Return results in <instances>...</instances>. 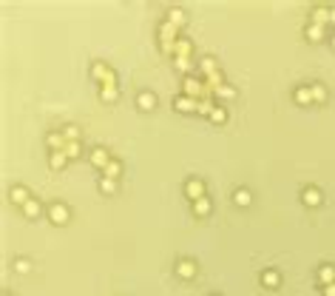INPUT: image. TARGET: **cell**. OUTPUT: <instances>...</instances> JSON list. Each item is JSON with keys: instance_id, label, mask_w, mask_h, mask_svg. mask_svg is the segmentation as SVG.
I'll list each match as a JSON object with an SVG mask.
<instances>
[{"instance_id": "6da1fadb", "label": "cell", "mask_w": 335, "mask_h": 296, "mask_svg": "<svg viewBox=\"0 0 335 296\" xmlns=\"http://www.w3.org/2000/svg\"><path fill=\"white\" fill-rule=\"evenodd\" d=\"M91 77L100 83V86H116L114 68H108V63H103V60H94L91 63Z\"/></svg>"}, {"instance_id": "7a4b0ae2", "label": "cell", "mask_w": 335, "mask_h": 296, "mask_svg": "<svg viewBox=\"0 0 335 296\" xmlns=\"http://www.w3.org/2000/svg\"><path fill=\"white\" fill-rule=\"evenodd\" d=\"M68 205H63V202H54V205H49V219L54 222V225H63V222H68Z\"/></svg>"}, {"instance_id": "3957f363", "label": "cell", "mask_w": 335, "mask_h": 296, "mask_svg": "<svg viewBox=\"0 0 335 296\" xmlns=\"http://www.w3.org/2000/svg\"><path fill=\"white\" fill-rule=\"evenodd\" d=\"M9 199H12L14 205H20V208H23V205L31 199V194H29V188H26V185H12V188H9Z\"/></svg>"}, {"instance_id": "277c9868", "label": "cell", "mask_w": 335, "mask_h": 296, "mask_svg": "<svg viewBox=\"0 0 335 296\" xmlns=\"http://www.w3.org/2000/svg\"><path fill=\"white\" fill-rule=\"evenodd\" d=\"M185 194H188L193 202H196V199H202V197H205V182L196 179V177H190L188 182H185Z\"/></svg>"}, {"instance_id": "5b68a950", "label": "cell", "mask_w": 335, "mask_h": 296, "mask_svg": "<svg viewBox=\"0 0 335 296\" xmlns=\"http://www.w3.org/2000/svg\"><path fill=\"white\" fill-rule=\"evenodd\" d=\"M46 145H49V151H66L68 140L63 131H51V134H46Z\"/></svg>"}, {"instance_id": "8992f818", "label": "cell", "mask_w": 335, "mask_h": 296, "mask_svg": "<svg viewBox=\"0 0 335 296\" xmlns=\"http://www.w3.org/2000/svg\"><path fill=\"white\" fill-rule=\"evenodd\" d=\"M111 160H114V157H111V154H108V148H103V145H97V148L91 151V165L103 168V171L108 168V162H111Z\"/></svg>"}, {"instance_id": "52a82bcc", "label": "cell", "mask_w": 335, "mask_h": 296, "mask_svg": "<svg viewBox=\"0 0 335 296\" xmlns=\"http://www.w3.org/2000/svg\"><path fill=\"white\" fill-rule=\"evenodd\" d=\"M173 108H179V111H196V108H199V100L188 97V94H176V97H173Z\"/></svg>"}, {"instance_id": "ba28073f", "label": "cell", "mask_w": 335, "mask_h": 296, "mask_svg": "<svg viewBox=\"0 0 335 296\" xmlns=\"http://www.w3.org/2000/svg\"><path fill=\"white\" fill-rule=\"evenodd\" d=\"M173 57H193V43H190L188 37L179 34V40L173 43Z\"/></svg>"}, {"instance_id": "9c48e42d", "label": "cell", "mask_w": 335, "mask_h": 296, "mask_svg": "<svg viewBox=\"0 0 335 296\" xmlns=\"http://www.w3.org/2000/svg\"><path fill=\"white\" fill-rule=\"evenodd\" d=\"M196 68H199V74H202V77H207V74L219 71V66H216V57H210V54L199 57V63H196Z\"/></svg>"}, {"instance_id": "30bf717a", "label": "cell", "mask_w": 335, "mask_h": 296, "mask_svg": "<svg viewBox=\"0 0 335 296\" xmlns=\"http://www.w3.org/2000/svg\"><path fill=\"white\" fill-rule=\"evenodd\" d=\"M176 273L182 279H193L196 276V262H193V259H179V262H176Z\"/></svg>"}, {"instance_id": "8fae6325", "label": "cell", "mask_w": 335, "mask_h": 296, "mask_svg": "<svg viewBox=\"0 0 335 296\" xmlns=\"http://www.w3.org/2000/svg\"><path fill=\"white\" fill-rule=\"evenodd\" d=\"M136 105H140L142 111L156 108V94H153V91H140V94H136Z\"/></svg>"}, {"instance_id": "7c38bea8", "label": "cell", "mask_w": 335, "mask_h": 296, "mask_svg": "<svg viewBox=\"0 0 335 296\" xmlns=\"http://www.w3.org/2000/svg\"><path fill=\"white\" fill-rule=\"evenodd\" d=\"M310 23L327 26V23H329V9H327V6H316V9L310 12Z\"/></svg>"}, {"instance_id": "4fadbf2b", "label": "cell", "mask_w": 335, "mask_h": 296, "mask_svg": "<svg viewBox=\"0 0 335 296\" xmlns=\"http://www.w3.org/2000/svg\"><path fill=\"white\" fill-rule=\"evenodd\" d=\"M301 199H304V205H321V191H318V188H304V191H301Z\"/></svg>"}, {"instance_id": "5bb4252c", "label": "cell", "mask_w": 335, "mask_h": 296, "mask_svg": "<svg viewBox=\"0 0 335 296\" xmlns=\"http://www.w3.org/2000/svg\"><path fill=\"white\" fill-rule=\"evenodd\" d=\"M292 97H295L299 105H307V103H312V88L310 86H299L295 91H292Z\"/></svg>"}, {"instance_id": "9a60e30c", "label": "cell", "mask_w": 335, "mask_h": 296, "mask_svg": "<svg viewBox=\"0 0 335 296\" xmlns=\"http://www.w3.org/2000/svg\"><path fill=\"white\" fill-rule=\"evenodd\" d=\"M318 282H321V285H332L335 282V265H321V268H318Z\"/></svg>"}, {"instance_id": "2e32d148", "label": "cell", "mask_w": 335, "mask_h": 296, "mask_svg": "<svg viewBox=\"0 0 335 296\" xmlns=\"http://www.w3.org/2000/svg\"><path fill=\"white\" fill-rule=\"evenodd\" d=\"M68 162V154L66 151H49V165L51 168H63Z\"/></svg>"}, {"instance_id": "e0dca14e", "label": "cell", "mask_w": 335, "mask_h": 296, "mask_svg": "<svg viewBox=\"0 0 335 296\" xmlns=\"http://www.w3.org/2000/svg\"><path fill=\"white\" fill-rule=\"evenodd\" d=\"M168 23H171V26H176V29H179V26L185 23V12H182V9H179V6L168 9Z\"/></svg>"}, {"instance_id": "ac0fdd59", "label": "cell", "mask_w": 335, "mask_h": 296, "mask_svg": "<svg viewBox=\"0 0 335 296\" xmlns=\"http://www.w3.org/2000/svg\"><path fill=\"white\" fill-rule=\"evenodd\" d=\"M304 34H307V40H316V43H318V40H324V26L310 23V26L304 29Z\"/></svg>"}, {"instance_id": "d6986e66", "label": "cell", "mask_w": 335, "mask_h": 296, "mask_svg": "<svg viewBox=\"0 0 335 296\" xmlns=\"http://www.w3.org/2000/svg\"><path fill=\"white\" fill-rule=\"evenodd\" d=\"M210 205H213V202H210L207 197L196 199V202H193V214L196 216H207V214H210Z\"/></svg>"}, {"instance_id": "ffe728a7", "label": "cell", "mask_w": 335, "mask_h": 296, "mask_svg": "<svg viewBox=\"0 0 335 296\" xmlns=\"http://www.w3.org/2000/svg\"><path fill=\"white\" fill-rule=\"evenodd\" d=\"M279 282H281L279 271H264L262 273V285H267V288H279Z\"/></svg>"}, {"instance_id": "44dd1931", "label": "cell", "mask_w": 335, "mask_h": 296, "mask_svg": "<svg viewBox=\"0 0 335 296\" xmlns=\"http://www.w3.org/2000/svg\"><path fill=\"white\" fill-rule=\"evenodd\" d=\"M40 211H43V205L37 202V199H34V197H31V199H29V202H26V205H23V214H26V216H40Z\"/></svg>"}, {"instance_id": "7402d4cb", "label": "cell", "mask_w": 335, "mask_h": 296, "mask_svg": "<svg viewBox=\"0 0 335 296\" xmlns=\"http://www.w3.org/2000/svg\"><path fill=\"white\" fill-rule=\"evenodd\" d=\"M250 199H253V197H250L247 188H236V191H233V202H236V205H250Z\"/></svg>"}, {"instance_id": "603a6c76", "label": "cell", "mask_w": 335, "mask_h": 296, "mask_svg": "<svg viewBox=\"0 0 335 296\" xmlns=\"http://www.w3.org/2000/svg\"><path fill=\"white\" fill-rule=\"evenodd\" d=\"M120 171H122V162H120V160H111V162H108V168L103 171V177L116 179V177H120Z\"/></svg>"}, {"instance_id": "cb8c5ba5", "label": "cell", "mask_w": 335, "mask_h": 296, "mask_svg": "<svg viewBox=\"0 0 335 296\" xmlns=\"http://www.w3.org/2000/svg\"><path fill=\"white\" fill-rule=\"evenodd\" d=\"M100 97H103L105 103H114L116 100V86H100Z\"/></svg>"}, {"instance_id": "d4e9b609", "label": "cell", "mask_w": 335, "mask_h": 296, "mask_svg": "<svg viewBox=\"0 0 335 296\" xmlns=\"http://www.w3.org/2000/svg\"><path fill=\"white\" fill-rule=\"evenodd\" d=\"M63 134H66V140L68 142H80V140H83V137H80V128H77V125H66V128H63Z\"/></svg>"}, {"instance_id": "484cf974", "label": "cell", "mask_w": 335, "mask_h": 296, "mask_svg": "<svg viewBox=\"0 0 335 296\" xmlns=\"http://www.w3.org/2000/svg\"><path fill=\"white\" fill-rule=\"evenodd\" d=\"M312 100H316V103H324V100H327V88L321 86V83H312Z\"/></svg>"}, {"instance_id": "4316f807", "label": "cell", "mask_w": 335, "mask_h": 296, "mask_svg": "<svg viewBox=\"0 0 335 296\" xmlns=\"http://www.w3.org/2000/svg\"><path fill=\"white\" fill-rule=\"evenodd\" d=\"M100 191H103V194H114L116 191V179L103 177V179H100Z\"/></svg>"}, {"instance_id": "83f0119b", "label": "cell", "mask_w": 335, "mask_h": 296, "mask_svg": "<svg viewBox=\"0 0 335 296\" xmlns=\"http://www.w3.org/2000/svg\"><path fill=\"white\" fill-rule=\"evenodd\" d=\"M207 117H210V120H213V123H225V120H227V111L225 108H222V105H216V108L213 111H210V114H207Z\"/></svg>"}, {"instance_id": "f1b7e54d", "label": "cell", "mask_w": 335, "mask_h": 296, "mask_svg": "<svg viewBox=\"0 0 335 296\" xmlns=\"http://www.w3.org/2000/svg\"><path fill=\"white\" fill-rule=\"evenodd\" d=\"M173 66L182 68V71H190L193 68V57H173Z\"/></svg>"}, {"instance_id": "f546056e", "label": "cell", "mask_w": 335, "mask_h": 296, "mask_svg": "<svg viewBox=\"0 0 335 296\" xmlns=\"http://www.w3.org/2000/svg\"><path fill=\"white\" fill-rule=\"evenodd\" d=\"M66 154H68V160L80 157V154H83V142H68V145H66Z\"/></svg>"}, {"instance_id": "4dcf8cb0", "label": "cell", "mask_w": 335, "mask_h": 296, "mask_svg": "<svg viewBox=\"0 0 335 296\" xmlns=\"http://www.w3.org/2000/svg\"><path fill=\"white\" fill-rule=\"evenodd\" d=\"M216 97H222V100H230V97H236V88L230 86V83H225V86L216 91Z\"/></svg>"}, {"instance_id": "1f68e13d", "label": "cell", "mask_w": 335, "mask_h": 296, "mask_svg": "<svg viewBox=\"0 0 335 296\" xmlns=\"http://www.w3.org/2000/svg\"><path fill=\"white\" fill-rule=\"evenodd\" d=\"M14 268H17V271H29V259H17V262H14Z\"/></svg>"}, {"instance_id": "d6a6232c", "label": "cell", "mask_w": 335, "mask_h": 296, "mask_svg": "<svg viewBox=\"0 0 335 296\" xmlns=\"http://www.w3.org/2000/svg\"><path fill=\"white\" fill-rule=\"evenodd\" d=\"M324 296H335V282L332 285H324Z\"/></svg>"}, {"instance_id": "836d02e7", "label": "cell", "mask_w": 335, "mask_h": 296, "mask_svg": "<svg viewBox=\"0 0 335 296\" xmlns=\"http://www.w3.org/2000/svg\"><path fill=\"white\" fill-rule=\"evenodd\" d=\"M329 23H335V9H329Z\"/></svg>"}, {"instance_id": "e575fe53", "label": "cell", "mask_w": 335, "mask_h": 296, "mask_svg": "<svg viewBox=\"0 0 335 296\" xmlns=\"http://www.w3.org/2000/svg\"><path fill=\"white\" fill-rule=\"evenodd\" d=\"M329 43H332V49H335V31H332V37H329Z\"/></svg>"}, {"instance_id": "d590c367", "label": "cell", "mask_w": 335, "mask_h": 296, "mask_svg": "<svg viewBox=\"0 0 335 296\" xmlns=\"http://www.w3.org/2000/svg\"><path fill=\"white\" fill-rule=\"evenodd\" d=\"M3 296H12V293H3Z\"/></svg>"}, {"instance_id": "8d00e7d4", "label": "cell", "mask_w": 335, "mask_h": 296, "mask_svg": "<svg viewBox=\"0 0 335 296\" xmlns=\"http://www.w3.org/2000/svg\"><path fill=\"white\" fill-rule=\"evenodd\" d=\"M213 296H219V293H213Z\"/></svg>"}]
</instances>
